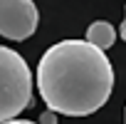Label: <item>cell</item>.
Listing matches in <instances>:
<instances>
[{"instance_id": "cell-5", "label": "cell", "mask_w": 126, "mask_h": 124, "mask_svg": "<svg viewBox=\"0 0 126 124\" xmlns=\"http://www.w3.org/2000/svg\"><path fill=\"white\" fill-rule=\"evenodd\" d=\"M54 122H57V117H54L52 109H49L47 114H42V119H40V124H54Z\"/></svg>"}, {"instance_id": "cell-3", "label": "cell", "mask_w": 126, "mask_h": 124, "mask_svg": "<svg viewBox=\"0 0 126 124\" xmlns=\"http://www.w3.org/2000/svg\"><path fill=\"white\" fill-rule=\"evenodd\" d=\"M40 22V13L32 0H0V35L8 40H27Z\"/></svg>"}, {"instance_id": "cell-6", "label": "cell", "mask_w": 126, "mask_h": 124, "mask_svg": "<svg viewBox=\"0 0 126 124\" xmlns=\"http://www.w3.org/2000/svg\"><path fill=\"white\" fill-rule=\"evenodd\" d=\"M3 124H37V122H27V119H8Z\"/></svg>"}, {"instance_id": "cell-4", "label": "cell", "mask_w": 126, "mask_h": 124, "mask_svg": "<svg viewBox=\"0 0 126 124\" xmlns=\"http://www.w3.org/2000/svg\"><path fill=\"white\" fill-rule=\"evenodd\" d=\"M114 40H116V30H114V25H109L106 20H96V22H92V25L87 27V42L96 45L99 50L111 47Z\"/></svg>"}, {"instance_id": "cell-7", "label": "cell", "mask_w": 126, "mask_h": 124, "mask_svg": "<svg viewBox=\"0 0 126 124\" xmlns=\"http://www.w3.org/2000/svg\"><path fill=\"white\" fill-rule=\"evenodd\" d=\"M119 32H121V40L126 42V13H124V22H121V30Z\"/></svg>"}, {"instance_id": "cell-2", "label": "cell", "mask_w": 126, "mask_h": 124, "mask_svg": "<svg viewBox=\"0 0 126 124\" xmlns=\"http://www.w3.org/2000/svg\"><path fill=\"white\" fill-rule=\"evenodd\" d=\"M32 99V72L10 47L0 45V124L15 119Z\"/></svg>"}, {"instance_id": "cell-8", "label": "cell", "mask_w": 126, "mask_h": 124, "mask_svg": "<svg viewBox=\"0 0 126 124\" xmlns=\"http://www.w3.org/2000/svg\"><path fill=\"white\" fill-rule=\"evenodd\" d=\"M124 124H126V112H124Z\"/></svg>"}, {"instance_id": "cell-1", "label": "cell", "mask_w": 126, "mask_h": 124, "mask_svg": "<svg viewBox=\"0 0 126 124\" xmlns=\"http://www.w3.org/2000/svg\"><path fill=\"white\" fill-rule=\"evenodd\" d=\"M37 89L54 114L87 117L106 104L114 89V67L96 45L62 40L40 60Z\"/></svg>"}]
</instances>
